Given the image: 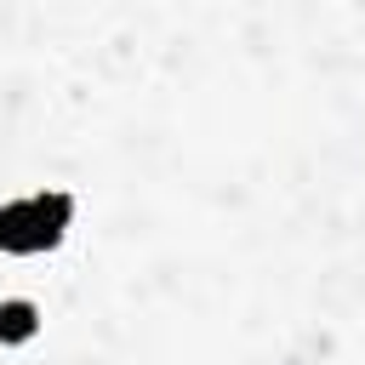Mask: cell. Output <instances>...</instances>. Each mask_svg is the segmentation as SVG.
Masks as SVG:
<instances>
[{
	"mask_svg": "<svg viewBox=\"0 0 365 365\" xmlns=\"http://www.w3.org/2000/svg\"><path fill=\"white\" fill-rule=\"evenodd\" d=\"M68 222H74V194H63V188L17 194L0 205V251L6 257H40L68 234Z\"/></svg>",
	"mask_w": 365,
	"mask_h": 365,
	"instance_id": "cell-1",
	"label": "cell"
},
{
	"mask_svg": "<svg viewBox=\"0 0 365 365\" xmlns=\"http://www.w3.org/2000/svg\"><path fill=\"white\" fill-rule=\"evenodd\" d=\"M34 331H40V308L34 302H23V297L0 302V342H29Z\"/></svg>",
	"mask_w": 365,
	"mask_h": 365,
	"instance_id": "cell-2",
	"label": "cell"
}]
</instances>
